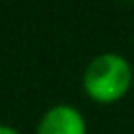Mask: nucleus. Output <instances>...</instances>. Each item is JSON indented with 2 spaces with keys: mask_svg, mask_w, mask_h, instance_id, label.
Here are the masks:
<instances>
[{
  "mask_svg": "<svg viewBox=\"0 0 134 134\" xmlns=\"http://www.w3.org/2000/svg\"><path fill=\"white\" fill-rule=\"evenodd\" d=\"M88 126L82 111L73 105L59 103L50 107L38 124L36 134H86Z\"/></svg>",
  "mask_w": 134,
  "mask_h": 134,
  "instance_id": "f03ea898",
  "label": "nucleus"
},
{
  "mask_svg": "<svg viewBox=\"0 0 134 134\" xmlns=\"http://www.w3.org/2000/svg\"><path fill=\"white\" fill-rule=\"evenodd\" d=\"M134 84V69L119 52H100L84 69L82 88L86 96L98 105L119 103Z\"/></svg>",
  "mask_w": 134,
  "mask_h": 134,
  "instance_id": "f257e3e1",
  "label": "nucleus"
},
{
  "mask_svg": "<svg viewBox=\"0 0 134 134\" xmlns=\"http://www.w3.org/2000/svg\"><path fill=\"white\" fill-rule=\"evenodd\" d=\"M0 134H21L17 128L13 126H6V124H0Z\"/></svg>",
  "mask_w": 134,
  "mask_h": 134,
  "instance_id": "7ed1b4c3",
  "label": "nucleus"
}]
</instances>
